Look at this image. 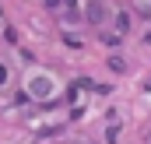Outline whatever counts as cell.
Listing matches in <instances>:
<instances>
[{"instance_id": "obj_1", "label": "cell", "mask_w": 151, "mask_h": 144, "mask_svg": "<svg viewBox=\"0 0 151 144\" xmlns=\"http://www.w3.org/2000/svg\"><path fill=\"white\" fill-rule=\"evenodd\" d=\"M4 77H7V74H4V67H0V81H4Z\"/></svg>"}]
</instances>
